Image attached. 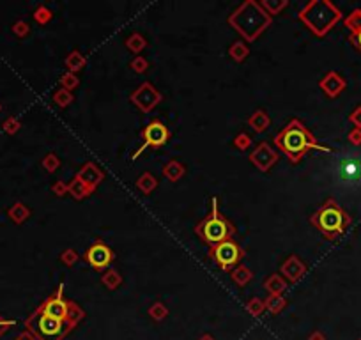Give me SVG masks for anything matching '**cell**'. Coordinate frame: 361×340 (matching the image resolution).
Masks as SVG:
<instances>
[{"label": "cell", "mask_w": 361, "mask_h": 340, "mask_svg": "<svg viewBox=\"0 0 361 340\" xmlns=\"http://www.w3.org/2000/svg\"><path fill=\"white\" fill-rule=\"evenodd\" d=\"M275 145L289 158V161L297 163L305 156V152L310 149H317L322 152H329L331 149L319 145L317 140L314 138V135L303 126V123L297 119L290 121L280 133H276L275 137Z\"/></svg>", "instance_id": "obj_1"}, {"label": "cell", "mask_w": 361, "mask_h": 340, "mask_svg": "<svg viewBox=\"0 0 361 340\" xmlns=\"http://www.w3.org/2000/svg\"><path fill=\"white\" fill-rule=\"evenodd\" d=\"M195 232L206 245L211 246V248L220 245V243L227 241V239H232L235 229H234V225H232L225 216H221L220 211H218V197H213V199H211L209 216H207L204 221H200L199 227L195 229Z\"/></svg>", "instance_id": "obj_2"}, {"label": "cell", "mask_w": 361, "mask_h": 340, "mask_svg": "<svg viewBox=\"0 0 361 340\" xmlns=\"http://www.w3.org/2000/svg\"><path fill=\"white\" fill-rule=\"evenodd\" d=\"M228 22H230V25H234L235 30H239L246 39L253 41L267 25H269L271 18L267 13L262 11L260 4L246 2V4H243L241 8L230 16Z\"/></svg>", "instance_id": "obj_3"}, {"label": "cell", "mask_w": 361, "mask_h": 340, "mask_svg": "<svg viewBox=\"0 0 361 340\" xmlns=\"http://www.w3.org/2000/svg\"><path fill=\"white\" fill-rule=\"evenodd\" d=\"M312 223L322 232L328 239H335L336 236H340L345 227L349 225V216L340 206H336V202L328 200L321 209H317V213L312 216Z\"/></svg>", "instance_id": "obj_4"}, {"label": "cell", "mask_w": 361, "mask_h": 340, "mask_svg": "<svg viewBox=\"0 0 361 340\" xmlns=\"http://www.w3.org/2000/svg\"><path fill=\"white\" fill-rule=\"evenodd\" d=\"M299 18L314 30L322 36L329 30V27L340 18L338 9L333 8L329 2H312L299 13Z\"/></svg>", "instance_id": "obj_5"}, {"label": "cell", "mask_w": 361, "mask_h": 340, "mask_svg": "<svg viewBox=\"0 0 361 340\" xmlns=\"http://www.w3.org/2000/svg\"><path fill=\"white\" fill-rule=\"evenodd\" d=\"M209 255L223 271H230V269H234L235 266L239 264V261L243 259L245 252H243V248L234 239H227V241L213 246Z\"/></svg>", "instance_id": "obj_6"}, {"label": "cell", "mask_w": 361, "mask_h": 340, "mask_svg": "<svg viewBox=\"0 0 361 340\" xmlns=\"http://www.w3.org/2000/svg\"><path fill=\"white\" fill-rule=\"evenodd\" d=\"M142 138H144V144L133 152V156H131L133 159H137L147 147H161V145H165L170 138V131L161 121H152L142 130Z\"/></svg>", "instance_id": "obj_7"}, {"label": "cell", "mask_w": 361, "mask_h": 340, "mask_svg": "<svg viewBox=\"0 0 361 340\" xmlns=\"http://www.w3.org/2000/svg\"><path fill=\"white\" fill-rule=\"evenodd\" d=\"M115 255H113V250L110 246H106L105 243L96 241L94 245L90 246L89 250L83 255V261L89 262L94 269H105L108 268L110 264L113 262Z\"/></svg>", "instance_id": "obj_8"}, {"label": "cell", "mask_w": 361, "mask_h": 340, "mask_svg": "<svg viewBox=\"0 0 361 340\" xmlns=\"http://www.w3.org/2000/svg\"><path fill=\"white\" fill-rule=\"evenodd\" d=\"M159 101H161V94H159L149 82L142 83L140 87L131 94V103H133L135 106H138L144 114L151 112Z\"/></svg>", "instance_id": "obj_9"}, {"label": "cell", "mask_w": 361, "mask_h": 340, "mask_svg": "<svg viewBox=\"0 0 361 340\" xmlns=\"http://www.w3.org/2000/svg\"><path fill=\"white\" fill-rule=\"evenodd\" d=\"M62 291H64V284H61L57 289V293L51 294L50 298H48L46 303L41 307V314H46V315H51V317L55 319H61V321H64V319H68V314H69V305L68 301L62 298Z\"/></svg>", "instance_id": "obj_10"}, {"label": "cell", "mask_w": 361, "mask_h": 340, "mask_svg": "<svg viewBox=\"0 0 361 340\" xmlns=\"http://www.w3.org/2000/svg\"><path fill=\"white\" fill-rule=\"evenodd\" d=\"M276 159H278V154H276L266 142H260L259 147H257L255 151L252 152V156H250V161H252L260 172H267V170L276 163Z\"/></svg>", "instance_id": "obj_11"}, {"label": "cell", "mask_w": 361, "mask_h": 340, "mask_svg": "<svg viewBox=\"0 0 361 340\" xmlns=\"http://www.w3.org/2000/svg\"><path fill=\"white\" fill-rule=\"evenodd\" d=\"M78 181H82L83 185L87 186V188H90L92 192H94L96 188H98V185L103 181V178H105V174H103V170L99 168L96 163L89 161L85 163V165L82 166V168L78 170V174L75 176Z\"/></svg>", "instance_id": "obj_12"}, {"label": "cell", "mask_w": 361, "mask_h": 340, "mask_svg": "<svg viewBox=\"0 0 361 340\" xmlns=\"http://www.w3.org/2000/svg\"><path fill=\"white\" fill-rule=\"evenodd\" d=\"M37 328H39L41 335L46 338H57L64 331V321L55 319L51 315L39 314V321H37Z\"/></svg>", "instance_id": "obj_13"}, {"label": "cell", "mask_w": 361, "mask_h": 340, "mask_svg": "<svg viewBox=\"0 0 361 340\" xmlns=\"http://www.w3.org/2000/svg\"><path fill=\"white\" fill-rule=\"evenodd\" d=\"M282 273L290 280V282H296V280L305 273V264L299 261V257H296V255H290V257L287 259L285 262H283Z\"/></svg>", "instance_id": "obj_14"}, {"label": "cell", "mask_w": 361, "mask_h": 340, "mask_svg": "<svg viewBox=\"0 0 361 340\" xmlns=\"http://www.w3.org/2000/svg\"><path fill=\"white\" fill-rule=\"evenodd\" d=\"M248 124L252 126L253 131H257V133H262V131H266L267 128H269L271 121H269V116H267L264 110H257V112L248 119Z\"/></svg>", "instance_id": "obj_15"}, {"label": "cell", "mask_w": 361, "mask_h": 340, "mask_svg": "<svg viewBox=\"0 0 361 340\" xmlns=\"http://www.w3.org/2000/svg\"><path fill=\"white\" fill-rule=\"evenodd\" d=\"M321 87L328 92L329 96H336L343 87V82L335 75V73H329L324 80H321Z\"/></svg>", "instance_id": "obj_16"}, {"label": "cell", "mask_w": 361, "mask_h": 340, "mask_svg": "<svg viewBox=\"0 0 361 340\" xmlns=\"http://www.w3.org/2000/svg\"><path fill=\"white\" fill-rule=\"evenodd\" d=\"M163 176L170 181H179L183 176H185V165L179 161H168L165 166H163Z\"/></svg>", "instance_id": "obj_17"}, {"label": "cell", "mask_w": 361, "mask_h": 340, "mask_svg": "<svg viewBox=\"0 0 361 340\" xmlns=\"http://www.w3.org/2000/svg\"><path fill=\"white\" fill-rule=\"evenodd\" d=\"M68 193H71L73 199L82 200V199H85V197H89L90 193H92V190L87 188V186L83 185L82 181H78V179L75 178V179H73V181L68 185Z\"/></svg>", "instance_id": "obj_18"}, {"label": "cell", "mask_w": 361, "mask_h": 340, "mask_svg": "<svg viewBox=\"0 0 361 340\" xmlns=\"http://www.w3.org/2000/svg\"><path fill=\"white\" fill-rule=\"evenodd\" d=\"M285 280L282 278V276L278 275V273H275V275H271L269 278L264 282V287H266L267 291H269L271 294H280L283 289H285Z\"/></svg>", "instance_id": "obj_19"}, {"label": "cell", "mask_w": 361, "mask_h": 340, "mask_svg": "<svg viewBox=\"0 0 361 340\" xmlns=\"http://www.w3.org/2000/svg\"><path fill=\"white\" fill-rule=\"evenodd\" d=\"M252 278H253V273L250 271L246 266H235V268L232 269V280H234L237 286L241 287L246 286Z\"/></svg>", "instance_id": "obj_20"}, {"label": "cell", "mask_w": 361, "mask_h": 340, "mask_svg": "<svg viewBox=\"0 0 361 340\" xmlns=\"http://www.w3.org/2000/svg\"><path fill=\"white\" fill-rule=\"evenodd\" d=\"M156 185H158V181H156V178L151 174V172H145V174H142L140 178H138V181H137V188L142 190L144 193H151L152 190L156 188Z\"/></svg>", "instance_id": "obj_21"}, {"label": "cell", "mask_w": 361, "mask_h": 340, "mask_svg": "<svg viewBox=\"0 0 361 340\" xmlns=\"http://www.w3.org/2000/svg\"><path fill=\"white\" fill-rule=\"evenodd\" d=\"M66 66H68L69 73H76L85 66V57L80 51H73L68 59H66Z\"/></svg>", "instance_id": "obj_22"}, {"label": "cell", "mask_w": 361, "mask_h": 340, "mask_svg": "<svg viewBox=\"0 0 361 340\" xmlns=\"http://www.w3.org/2000/svg\"><path fill=\"white\" fill-rule=\"evenodd\" d=\"M101 282L105 284L108 289H117V287L123 284V276H121L119 273L115 271V269H108V271L103 275Z\"/></svg>", "instance_id": "obj_23"}, {"label": "cell", "mask_w": 361, "mask_h": 340, "mask_svg": "<svg viewBox=\"0 0 361 340\" xmlns=\"http://www.w3.org/2000/svg\"><path fill=\"white\" fill-rule=\"evenodd\" d=\"M248 46H246L245 43H241V41H237V43H234L230 46V50H228V53H230V57L234 59L235 62H243L246 59V55H248Z\"/></svg>", "instance_id": "obj_24"}, {"label": "cell", "mask_w": 361, "mask_h": 340, "mask_svg": "<svg viewBox=\"0 0 361 340\" xmlns=\"http://www.w3.org/2000/svg\"><path fill=\"white\" fill-rule=\"evenodd\" d=\"M145 39L140 36V34H133V36L128 39V43H126V46L130 48L131 51H135V53H138V51H142L145 48Z\"/></svg>", "instance_id": "obj_25"}, {"label": "cell", "mask_w": 361, "mask_h": 340, "mask_svg": "<svg viewBox=\"0 0 361 340\" xmlns=\"http://www.w3.org/2000/svg\"><path fill=\"white\" fill-rule=\"evenodd\" d=\"M285 6H287V2L285 0H282V2H262L260 8H262L269 16H273V15H278V13L282 11Z\"/></svg>", "instance_id": "obj_26"}, {"label": "cell", "mask_w": 361, "mask_h": 340, "mask_svg": "<svg viewBox=\"0 0 361 340\" xmlns=\"http://www.w3.org/2000/svg\"><path fill=\"white\" fill-rule=\"evenodd\" d=\"M53 99H55V103H57L58 106H68L69 103L73 101V94L69 91H66V89H58L57 92L53 94Z\"/></svg>", "instance_id": "obj_27"}, {"label": "cell", "mask_w": 361, "mask_h": 340, "mask_svg": "<svg viewBox=\"0 0 361 340\" xmlns=\"http://www.w3.org/2000/svg\"><path fill=\"white\" fill-rule=\"evenodd\" d=\"M61 85H62V89H66V91H71V89H75L76 85H78V76H76L75 73L68 71L61 78Z\"/></svg>", "instance_id": "obj_28"}, {"label": "cell", "mask_w": 361, "mask_h": 340, "mask_svg": "<svg viewBox=\"0 0 361 340\" xmlns=\"http://www.w3.org/2000/svg\"><path fill=\"white\" fill-rule=\"evenodd\" d=\"M347 27H349L354 34L359 32L361 30V11H356L349 20H347Z\"/></svg>", "instance_id": "obj_29"}, {"label": "cell", "mask_w": 361, "mask_h": 340, "mask_svg": "<svg viewBox=\"0 0 361 340\" xmlns=\"http://www.w3.org/2000/svg\"><path fill=\"white\" fill-rule=\"evenodd\" d=\"M78 259H80V255L75 252V250H71V248L64 250V252H62V255H61V261L64 262V264H68V266H73L76 261H78Z\"/></svg>", "instance_id": "obj_30"}, {"label": "cell", "mask_w": 361, "mask_h": 340, "mask_svg": "<svg viewBox=\"0 0 361 340\" xmlns=\"http://www.w3.org/2000/svg\"><path fill=\"white\" fill-rule=\"evenodd\" d=\"M266 305H267V307H269L273 312H278L280 308H282L283 305H285V300H283L282 296H278V294H273V296H271L269 300L266 301Z\"/></svg>", "instance_id": "obj_31"}, {"label": "cell", "mask_w": 361, "mask_h": 340, "mask_svg": "<svg viewBox=\"0 0 361 340\" xmlns=\"http://www.w3.org/2000/svg\"><path fill=\"white\" fill-rule=\"evenodd\" d=\"M234 144H235V147H237V149L245 151V149H248L250 145H252V138H250L246 133H239L237 137L234 138Z\"/></svg>", "instance_id": "obj_32"}, {"label": "cell", "mask_w": 361, "mask_h": 340, "mask_svg": "<svg viewBox=\"0 0 361 340\" xmlns=\"http://www.w3.org/2000/svg\"><path fill=\"white\" fill-rule=\"evenodd\" d=\"M131 68H133V71H137V73H145L149 68V62L145 61L144 57H135L133 61H131Z\"/></svg>", "instance_id": "obj_33"}, {"label": "cell", "mask_w": 361, "mask_h": 340, "mask_svg": "<svg viewBox=\"0 0 361 340\" xmlns=\"http://www.w3.org/2000/svg\"><path fill=\"white\" fill-rule=\"evenodd\" d=\"M58 165H61V161H58V158L55 154H48L46 159H44V166H46L48 172H53V170H57Z\"/></svg>", "instance_id": "obj_34"}, {"label": "cell", "mask_w": 361, "mask_h": 340, "mask_svg": "<svg viewBox=\"0 0 361 340\" xmlns=\"http://www.w3.org/2000/svg\"><path fill=\"white\" fill-rule=\"evenodd\" d=\"M50 18H51V15H50V11H48V9H44V8L37 9V13H36V20H37V22L46 23Z\"/></svg>", "instance_id": "obj_35"}, {"label": "cell", "mask_w": 361, "mask_h": 340, "mask_svg": "<svg viewBox=\"0 0 361 340\" xmlns=\"http://www.w3.org/2000/svg\"><path fill=\"white\" fill-rule=\"evenodd\" d=\"M248 308L253 312V314H260V310L264 308V303H262L260 300H252V301L248 303Z\"/></svg>", "instance_id": "obj_36"}, {"label": "cell", "mask_w": 361, "mask_h": 340, "mask_svg": "<svg viewBox=\"0 0 361 340\" xmlns=\"http://www.w3.org/2000/svg\"><path fill=\"white\" fill-rule=\"evenodd\" d=\"M53 192L57 193V195H64V193H68V185H66L64 181H58V183H55V186H53Z\"/></svg>", "instance_id": "obj_37"}, {"label": "cell", "mask_w": 361, "mask_h": 340, "mask_svg": "<svg viewBox=\"0 0 361 340\" xmlns=\"http://www.w3.org/2000/svg\"><path fill=\"white\" fill-rule=\"evenodd\" d=\"M151 315H156V317H161V315H165V308H163L161 305H154V307L151 308Z\"/></svg>", "instance_id": "obj_38"}, {"label": "cell", "mask_w": 361, "mask_h": 340, "mask_svg": "<svg viewBox=\"0 0 361 340\" xmlns=\"http://www.w3.org/2000/svg\"><path fill=\"white\" fill-rule=\"evenodd\" d=\"M352 41H354V43H356V46L361 50V30H359V32H357V34H354Z\"/></svg>", "instance_id": "obj_39"}]
</instances>
